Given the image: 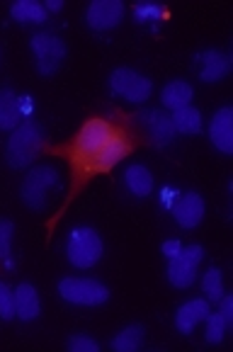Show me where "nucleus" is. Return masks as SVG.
Segmentation results:
<instances>
[{"label": "nucleus", "instance_id": "nucleus-14", "mask_svg": "<svg viewBox=\"0 0 233 352\" xmlns=\"http://www.w3.org/2000/svg\"><path fill=\"white\" fill-rule=\"evenodd\" d=\"M209 301L207 299H190L175 311V328L182 333V336H190L197 323H202L209 314Z\"/></svg>", "mask_w": 233, "mask_h": 352}, {"label": "nucleus", "instance_id": "nucleus-20", "mask_svg": "<svg viewBox=\"0 0 233 352\" xmlns=\"http://www.w3.org/2000/svg\"><path fill=\"white\" fill-rule=\"evenodd\" d=\"M144 338H146L144 326L131 323V326L122 328V331L112 338L109 345H112V350H117V352H136L144 347Z\"/></svg>", "mask_w": 233, "mask_h": 352}, {"label": "nucleus", "instance_id": "nucleus-8", "mask_svg": "<svg viewBox=\"0 0 233 352\" xmlns=\"http://www.w3.org/2000/svg\"><path fill=\"white\" fill-rule=\"evenodd\" d=\"M204 260L202 245H182L175 258L168 260V282L177 289H187L197 280V265Z\"/></svg>", "mask_w": 233, "mask_h": 352}, {"label": "nucleus", "instance_id": "nucleus-2", "mask_svg": "<svg viewBox=\"0 0 233 352\" xmlns=\"http://www.w3.org/2000/svg\"><path fill=\"white\" fill-rule=\"evenodd\" d=\"M47 146V131L36 120H22L17 129H12L10 139L5 146V158L8 166L20 170L34 163V158L44 151Z\"/></svg>", "mask_w": 233, "mask_h": 352}, {"label": "nucleus", "instance_id": "nucleus-18", "mask_svg": "<svg viewBox=\"0 0 233 352\" xmlns=\"http://www.w3.org/2000/svg\"><path fill=\"white\" fill-rule=\"evenodd\" d=\"M192 95H195V90H192V85L187 83V80H180V78H175V80H170V83L163 85L161 90V100L163 104H166L168 109H182L187 107V104H192Z\"/></svg>", "mask_w": 233, "mask_h": 352}, {"label": "nucleus", "instance_id": "nucleus-10", "mask_svg": "<svg viewBox=\"0 0 233 352\" xmlns=\"http://www.w3.org/2000/svg\"><path fill=\"white\" fill-rule=\"evenodd\" d=\"M141 126H144L146 136L153 146L166 148L173 139H175V129H173V120L163 109H144L134 117Z\"/></svg>", "mask_w": 233, "mask_h": 352}, {"label": "nucleus", "instance_id": "nucleus-25", "mask_svg": "<svg viewBox=\"0 0 233 352\" xmlns=\"http://www.w3.org/2000/svg\"><path fill=\"white\" fill-rule=\"evenodd\" d=\"M166 15V8L158 6V3H139L134 6V20L141 25H148V22H158V17Z\"/></svg>", "mask_w": 233, "mask_h": 352}, {"label": "nucleus", "instance_id": "nucleus-23", "mask_svg": "<svg viewBox=\"0 0 233 352\" xmlns=\"http://www.w3.org/2000/svg\"><path fill=\"white\" fill-rule=\"evenodd\" d=\"M12 236H15V223L10 219H0V260L12 267L10 248H12Z\"/></svg>", "mask_w": 233, "mask_h": 352}, {"label": "nucleus", "instance_id": "nucleus-17", "mask_svg": "<svg viewBox=\"0 0 233 352\" xmlns=\"http://www.w3.org/2000/svg\"><path fill=\"white\" fill-rule=\"evenodd\" d=\"M124 185L134 197H139V199L151 197V192H153V173H151L144 163H134V166L126 168Z\"/></svg>", "mask_w": 233, "mask_h": 352}, {"label": "nucleus", "instance_id": "nucleus-31", "mask_svg": "<svg viewBox=\"0 0 233 352\" xmlns=\"http://www.w3.org/2000/svg\"><path fill=\"white\" fill-rule=\"evenodd\" d=\"M0 56H3V54H0Z\"/></svg>", "mask_w": 233, "mask_h": 352}, {"label": "nucleus", "instance_id": "nucleus-26", "mask_svg": "<svg viewBox=\"0 0 233 352\" xmlns=\"http://www.w3.org/2000/svg\"><path fill=\"white\" fill-rule=\"evenodd\" d=\"M0 318L3 321L15 318V292L5 282H0Z\"/></svg>", "mask_w": 233, "mask_h": 352}, {"label": "nucleus", "instance_id": "nucleus-13", "mask_svg": "<svg viewBox=\"0 0 233 352\" xmlns=\"http://www.w3.org/2000/svg\"><path fill=\"white\" fill-rule=\"evenodd\" d=\"M173 217H175L177 226L182 228H195L202 223L204 219V199L197 192H187L177 199V204L173 207Z\"/></svg>", "mask_w": 233, "mask_h": 352}, {"label": "nucleus", "instance_id": "nucleus-11", "mask_svg": "<svg viewBox=\"0 0 233 352\" xmlns=\"http://www.w3.org/2000/svg\"><path fill=\"white\" fill-rule=\"evenodd\" d=\"M233 66V58L231 54L226 52H219V49H207L197 56V73H199V80L204 83H219L223 78L231 73Z\"/></svg>", "mask_w": 233, "mask_h": 352}, {"label": "nucleus", "instance_id": "nucleus-7", "mask_svg": "<svg viewBox=\"0 0 233 352\" xmlns=\"http://www.w3.org/2000/svg\"><path fill=\"white\" fill-rule=\"evenodd\" d=\"M109 90L117 98H124L129 102H146L153 93V83L144 73L134 71V68H114L109 73Z\"/></svg>", "mask_w": 233, "mask_h": 352}, {"label": "nucleus", "instance_id": "nucleus-4", "mask_svg": "<svg viewBox=\"0 0 233 352\" xmlns=\"http://www.w3.org/2000/svg\"><path fill=\"white\" fill-rule=\"evenodd\" d=\"M58 187V170L54 166H36L27 173V177L22 180L20 197L25 202V207H30L32 212H44L49 204V192Z\"/></svg>", "mask_w": 233, "mask_h": 352}, {"label": "nucleus", "instance_id": "nucleus-12", "mask_svg": "<svg viewBox=\"0 0 233 352\" xmlns=\"http://www.w3.org/2000/svg\"><path fill=\"white\" fill-rule=\"evenodd\" d=\"M209 136H212V144L217 151H221L223 155L233 153V109L231 107H221L214 112Z\"/></svg>", "mask_w": 233, "mask_h": 352}, {"label": "nucleus", "instance_id": "nucleus-5", "mask_svg": "<svg viewBox=\"0 0 233 352\" xmlns=\"http://www.w3.org/2000/svg\"><path fill=\"white\" fill-rule=\"evenodd\" d=\"M30 49L39 76H54L63 66L68 54L66 42L58 34H54V32H39V34H34L30 42Z\"/></svg>", "mask_w": 233, "mask_h": 352}, {"label": "nucleus", "instance_id": "nucleus-30", "mask_svg": "<svg viewBox=\"0 0 233 352\" xmlns=\"http://www.w3.org/2000/svg\"><path fill=\"white\" fill-rule=\"evenodd\" d=\"M44 8H47V12H58L63 8V3L61 0H47V6Z\"/></svg>", "mask_w": 233, "mask_h": 352}, {"label": "nucleus", "instance_id": "nucleus-3", "mask_svg": "<svg viewBox=\"0 0 233 352\" xmlns=\"http://www.w3.org/2000/svg\"><path fill=\"white\" fill-rule=\"evenodd\" d=\"M104 245L102 236L90 226H78L71 231L66 241V258L73 267L78 270H90L102 260Z\"/></svg>", "mask_w": 233, "mask_h": 352}, {"label": "nucleus", "instance_id": "nucleus-28", "mask_svg": "<svg viewBox=\"0 0 233 352\" xmlns=\"http://www.w3.org/2000/svg\"><path fill=\"white\" fill-rule=\"evenodd\" d=\"M219 314L226 318V323H233V296L223 294L221 299H219Z\"/></svg>", "mask_w": 233, "mask_h": 352}, {"label": "nucleus", "instance_id": "nucleus-1", "mask_svg": "<svg viewBox=\"0 0 233 352\" xmlns=\"http://www.w3.org/2000/svg\"><path fill=\"white\" fill-rule=\"evenodd\" d=\"M136 148V139L122 122H114L109 117H88L83 126L58 146H44V151L52 155H61L71 166V187L63 207L58 209L56 217L49 219L47 231L52 236L54 226L58 219L66 214L68 204L78 197V192L83 190L95 175L109 173L117 163H122L126 155H131Z\"/></svg>", "mask_w": 233, "mask_h": 352}, {"label": "nucleus", "instance_id": "nucleus-19", "mask_svg": "<svg viewBox=\"0 0 233 352\" xmlns=\"http://www.w3.org/2000/svg\"><path fill=\"white\" fill-rule=\"evenodd\" d=\"M47 8L34 0H17L10 6V17L15 22H25V25H42L47 22Z\"/></svg>", "mask_w": 233, "mask_h": 352}, {"label": "nucleus", "instance_id": "nucleus-9", "mask_svg": "<svg viewBox=\"0 0 233 352\" xmlns=\"http://www.w3.org/2000/svg\"><path fill=\"white\" fill-rule=\"evenodd\" d=\"M126 8L122 0H93L85 10V22L93 32L114 30L124 17Z\"/></svg>", "mask_w": 233, "mask_h": 352}, {"label": "nucleus", "instance_id": "nucleus-6", "mask_svg": "<svg viewBox=\"0 0 233 352\" xmlns=\"http://www.w3.org/2000/svg\"><path fill=\"white\" fill-rule=\"evenodd\" d=\"M58 294L63 301L76 306H102L109 299V289L90 277H63L58 282Z\"/></svg>", "mask_w": 233, "mask_h": 352}, {"label": "nucleus", "instance_id": "nucleus-15", "mask_svg": "<svg viewBox=\"0 0 233 352\" xmlns=\"http://www.w3.org/2000/svg\"><path fill=\"white\" fill-rule=\"evenodd\" d=\"M39 314H42V301H39V294H36L34 285L22 282L15 289V316L20 318V321L30 323V321H34V318H39Z\"/></svg>", "mask_w": 233, "mask_h": 352}, {"label": "nucleus", "instance_id": "nucleus-22", "mask_svg": "<svg viewBox=\"0 0 233 352\" xmlns=\"http://www.w3.org/2000/svg\"><path fill=\"white\" fill-rule=\"evenodd\" d=\"M202 289L209 301H219L223 296V275L219 267H209L207 275L202 277Z\"/></svg>", "mask_w": 233, "mask_h": 352}, {"label": "nucleus", "instance_id": "nucleus-16", "mask_svg": "<svg viewBox=\"0 0 233 352\" xmlns=\"http://www.w3.org/2000/svg\"><path fill=\"white\" fill-rule=\"evenodd\" d=\"M22 107H20V95L12 88H0V129L12 131L22 124Z\"/></svg>", "mask_w": 233, "mask_h": 352}, {"label": "nucleus", "instance_id": "nucleus-29", "mask_svg": "<svg viewBox=\"0 0 233 352\" xmlns=\"http://www.w3.org/2000/svg\"><path fill=\"white\" fill-rule=\"evenodd\" d=\"M180 250H182V243H180V241H175V239H170V241H166V243H163V255H166L168 260L175 258Z\"/></svg>", "mask_w": 233, "mask_h": 352}, {"label": "nucleus", "instance_id": "nucleus-27", "mask_svg": "<svg viewBox=\"0 0 233 352\" xmlns=\"http://www.w3.org/2000/svg\"><path fill=\"white\" fill-rule=\"evenodd\" d=\"M66 347L71 352H100V342L93 340L90 336H83V333H76V336L68 338Z\"/></svg>", "mask_w": 233, "mask_h": 352}, {"label": "nucleus", "instance_id": "nucleus-24", "mask_svg": "<svg viewBox=\"0 0 233 352\" xmlns=\"http://www.w3.org/2000/svg\"><path fill=\"white\" fill-rule=\"evenodd\" d=\"M204 321H207V342L219 345V342L223 340V336H226V326H228L226 318H223L219 311H217V314H212V311H209Z\"/></svg>", "mask_w": 233, "mask_h": 352}, {"label": "nucleus", "instance_id": "nucleus-21", "mask_svg": "<svg viewBox=\"0 0 233 352\" xmlns=\"http://www.w3.org/2000/svg\"><path fill=\"white\" fill-rule=\"evenodd\" d=\"M173 129L180 131V134H199L202 131V114H199L197 107H192V104H187V107L182 109H175L173 112Z\"/></svg>", "mask_w": 233, "mask_h": 352}]
</instances>
